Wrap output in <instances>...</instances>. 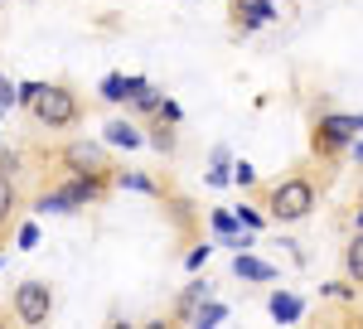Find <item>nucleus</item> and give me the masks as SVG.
Returning a JSON list of instances; mask_svg holds the SVG:
<instances>
[{
	"label": "nucleus",
	"instance_id": "obj_1",
	"mask_svg": "<svg viewBox=\"0 0 363 329\" xmlns=\"http://www.w3.org/2000/svg\"><path fill=\"white\" fill-rule=\"evenodd\" d=\"M29 116L39 121V126H49V131H68L73 121H78V97L68 92V87H44L39 82V92L25 102Z\"/></svg>",
	"mask_w": 363,
	"mask_h": 329
},
{
	"label": "nucleus",
	"instance_id": "obj_2",
	"mask_svg": "<svg viewBox=\"0 0 363 329\" xmlns=\"http://www.w3.org/2000/svg\"><path fill=\"white\" fill-rule=\"evenodd\" d=\"M272 218L277 223H296V218H306L310 208H315V184L310 179H281L277 189H272Z\"/></svg>",
	"mask_w": 363,
	"mask_h": 329
},
{
	"label": "nucleus",
	"instance_id": "obj_3",
	"mask_svg": "<svg viewBox=\"0 0 363 329\" xmlns=\"http://www.w3.org/2000/svg\"><path fill=\"white\" fill-rule=\"evenodd\" d=\"M49 310H54V291L44 281H25L15 291V320L20 325H49Z\"/></svg>",
	"mask_w": 363,
	"mask_h": 329
},
{
	"label": "nucleus",
	"instance_id": "obj_4",
	"mask_svg": "<svg viewBox=\"0 0 363 329\" xmlns=\"http://www.w3.org/2000/svg\"><path fill=\"white\" fill-rule=\"evenodd\" d=\"M363 131V116H325L315 126V150H339L344 140H354Z\"/></svg>",
	"mask_w": 363,
	"mask_h": 329
},
{
	"label": "nucleus",
	"instance_id": "obj_5",
	"mask_svg": "<svg viewBox=\"0 0 363 329\" xmlns=\"http://www.w3.org/2000/svg\"><path fill=\"white\" fill-rule=\"evenodd\" d=\"M97 194H102V179H97V174H78L73 184H63V189H58V199H63L68 208H83V203L97 199Z\"/></svg>",
	"mask_w": 363,
	"mask_h": 329
},
{
	"label": "nucleus",
	"instance_id": "obj_6",
	"mask_svg": "<svg viewBox=\"0 0 363 329\" xmlns=\"http://www.w3.org/2000/svg\"><path fill=\"white\" fill-rule=\"evenodd\" d=\"M140 87H145V78H121V73H107V78H102V97H107V102H126V97H136Z\"/></svg>",
	"mask_w": 363,
	"mask_h": 329
},
{
	"label": "nucleus",
	"instance_id": "obj_7",
	"mask_svg": "<svg viewBox=\"0 0 363 329\" xmlns=\"http://www.w3.org/2000/svg\"><path fill=\"white\" fill-rule=\"evenodd\" d=\"M68 164H83L78 174H97V169H107V155H102V145H68Z\"/></svg>",
	"mask_w": 363,
	"mask_h": 329
},
{
	"label": "nucleus",
	"instance_id": "obj_8",
	"mask_svg": "<svg viewBox=\"0 0 363 329\" xmlns=\"http://www.w3.org/2000/svg\"><path fill=\"white\" fill-rule=\"evenodd\" d=\"M233 272L242 276V281H277V267H267V262H257L247 252H238V262H233Z\"/></svg>",
	"mask_w": 363,
	"mask_h": 329
},
{
	"label": "nucleus",
	"instance_id": "obj_9",
	"mask_svg": "<svg viewBox=\"0 0 363 329\" xmlns=\"http://www.w3.org/2000/svg\"><path fill=\"white\" fill-rule=\"evenodd\" d=\"M301 310H306V305L296 301V296H286V291H277V296H272V320H281V325L301 320Z\"/></svg>",
	"mask_w": 363,
	"mask_h": 329
},
{
	"label": "nucleus",
	"instance_id": "obj_10",
	"mask_svg": "<svg viewBox=\"0 0 363 329\" xmlns=\"http://www.w3.org/2000/svg\"><path fill=\"white\" fill-rule=\"evenodd\" d=\"M107 140H112V145H126V150H136L140 131L131 126V121H112V126H107Z\"/></svg>",
	"mask_w": 363,
	"mask_h": 329
},
{
	"label": "nucleus",
	"instance_id": "obj_11",
	"mask_svg": "<svg viewBox=\"0 0 363 329\" xmlns=\"http://www.w3.org/2000/svg\"><path fill=\"white\" fill-rule=\"evenodd\" d=\"M15 203H20V194H15V179H10V174H0V228L10 223Z\"/></svg>",
	"mask_w": 363,
	"mask_h": 329
},
{
	"label": "nucleus",
	"instance_id": "obj_12",
	"mask_svg": "<svg viewBox=\"0 0 363 329\" xmlns=\"http://www.w3.org/2000/svg\"><path fill=\"white\" fill-rule=\"evenodd\" d=\"M344 267H349V276L363 286V228H359V238L349 242V252H344Z\"/></svg>",
	"mask_w": 363,
	"mask_h": 329
},
{
	"label": "nucleus",
	"instance_id": "obj_13",
	"mask_svg": "<svg viewBox=\"0 0 363 329\" xmlns=\"http://www.w3.org/2000/svg\"><path fill=\"white\" fill-rule=\"evenodd\" d=\"M277 15V0H252L247 5V25H267Z\"/></svg>",
	"mask_w": 363,
	"mask_h": 329
},
{
	"label": "nucleus",
	"instance_id": "obj_14",
	"mask_svg": "<svg viewBox=\"0 0 363 329\" xmlns=\"http://www.w3.org/2000/svg\"><path fill=\"white\" fill-rule=\"evenodd\" d=\"M194 320H199V325H218V320H223V305H203Z\"/></svg>",
	"mask_w": 363,
	"mask_h": 329
},
{
	"label": "nucleus",
	"instance_id": "obj_15",
	"mask_svg": "<svg viewBox=\"0 0 363 329\" xmlns=\"http://www.w3.org/2000/svg\"><path fill=\"white\" fill-rule=\"evenodd\" d=\"M233 228H238V218H233V213H213V233H218V238H228Z\"/></svg>",
	"mask_w": 363,
	"mask_h": 329
},
{
	"label": "nucleus",
	"instance_id": "obj_16",
	"mask_svg": "<svg viewBox=\"0 0 363 329\" xmlns=\"http://www.w3.org/2000/svg\"><path fill=\"white\" fill-rule=\"evenodd\" d=\"M194 301H208V281H194V286L184 291V305H194Z\"/></svg>",
	"mask_w": 363,
	"mask_h": 329
},
{
	"label": "nucleus",
	"instance_id": "obj_17",
	"mask_svg": "<svg viewBox=\"0 0 363 329\" xmlns=\"http://www.w3.org/2000/svg\"><path fill=\"white\" fill-rule=\"evenodd\" d=\"M233 179H238V184H252V179H257V169L242 160V164H233Z\"/></svg>",
	"mask_w": 363,
	"mask_h": 329
},
{
	"label": "nucleus",
	"instance_id": "obj_18",
	"mask_svg": "<svg viewBox=\"0 0 363 329\" xmlns=\"http://www.w3.org/2000/svg\"><path fill=\"white\" fill-rule=\"evenodd\" d=\"M34 242H39V228L25 223V228H20V247H34Z\"/></svg>",
	"mask_w": 363,
	"mask_h": 329
},
{
	"label": "nucleus",
	"instance_id": "obj_19",
	"mask_svg": "<svg viewBox=\"0 0 363 329\" xmlns=\"http://www.w3.org/2000/svg\"><path fill=\"white\" fill-rule=\"evenodd\" d=\"M15 169H20V155H0V174H10V179H15Z\"/></svg>",
	"mask_w": 363,
	"mask_h": 329
},
{
	"label": "nucleus",
	"instance_id": "obj_20",
	"mask_svg": "<svg viewBox=\"0 0 363 329\" xmlns=\"http://www.w3.org/2000/svg\"><path fill=\"white\" fill-rule=\"evenodd\" d=\"M208 252H213V247H194V252H189V267H194V272L208 262Z\"/></svg>",
	"mask_w": 363,
	"mask_h": 329
},
{
	"label": "nucleus",
	"instance_id": "obj_21",
	"mask_svg": "<svg viewBox=\"0 0 363 329\" xmlns=\"http://www.w3.org/2000/svg\"><path fill=\"white\" fill-rule=\"evenodd\" d=\"M238 218L247 223V228H262V213H257V208H238Z\"/></svg>",
	"mask_w": 363,
	"mask_h": 329
},
{
	"label": "nucleus",
	"instance_id": "obj_22",
	"mask_svg": "<svg viewBox=\"0 0 363 329\" xmlns=\"http://www.w3.org/2000/svg\"><path fill=\"white\" fill-rule=\"evenodd\" d=\"M0 107H15V87H10L5 78H0Z\"/></svg>",
	"mask_w": 363,
	"mask_h": 329
},
{
	"label": "nucleus",
	"instance_id": "obj_23",
	"mask_svg": "<svg viewBox=\"0 0 363 329\" xmlns=\"http://www.w3.org/2000/svg\"><path fill=\"white\" fill-rule=\"evenodd\" d=\"M354 160H359V164H363V140H354Z\"/></svg>",
	"mask_w": 363,
	"mask_h": 329
},
{
	"label": "nucleus",
	"instance_id": "obj_24",
	"mask_svg": "<svg viewBox=\"0 0 363 329\" xmlns=\"http://www.w3.org/2000/svg\"><path fill=\"white\" fill-rule=\"evenodd\" d=\"M359 228H363V213H359Z\"/></svg>",
	"mask_w": 363,
	"mask_h": 329
}]
</instances>
